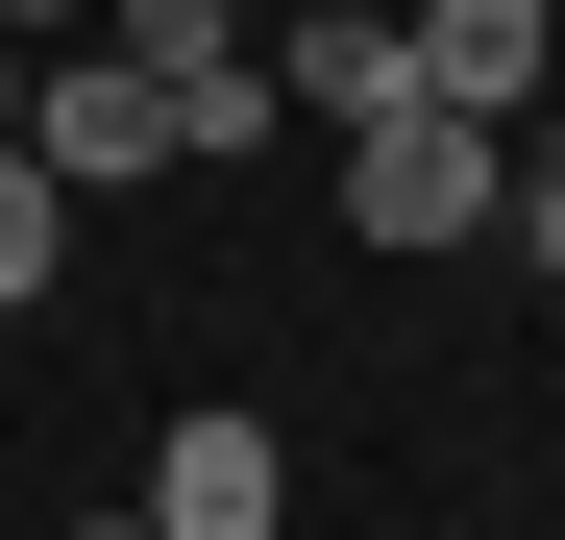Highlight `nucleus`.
I'll list each match as a JSON object with an SVG mask.
<instances>
[{"mask_svg":"<svg viewBox=\"0 0 565 540\" xmlns=\"http://www.w3.org/2000/svg\"><path fill=\"white\" fill-rule=\"evenodd\" d=\"M516 246H541V270H565V148H516Z\"/></svg>","mask_w":565,"mask_h":540,"instance_id":"7","label":"nucleus"},{"mask_svg":"<svg viewBox=\"0 0 565 540\" xmlns=\"http://www.w3.org/2000/svg\"><path fill=\"white\" fill-rule=\"evenodd\" d=\"M148 540H296V442H270L246 393H198L148 442Z\"/></svg>","mask_w":565,"mask_h":540,"instance_id":"2","label":"nucleus"},{"mask_svg":"<svg viewBox=\"0 0 565 540\" xmlns=\"http://www.w3.org/2000/svg\"><path fill=\"white\" fill-rule=\"evenodd\" d=\"M0 148H25V50H0Z\"/></svg>","mask_w":565,"mask_h":540,"instance_id":"8","label":"nucleus"},{"mask_svg":"<svg viewBox=\"0 0 565 540\" xmlns=\"http://www.w3.org/2000/svg\"><path fill=\"white\" fill-rule=\"evenodd\" d=\"M344 222H369V246H467V222H516V123H467V99H369V123H344Z\"/></svg>","mask_w":565,"mask_h":540,"instance_id":"1","label":"nucleus"},{"mask_svg":"<svg viewBox=\"0 0 565 540\" xmlns=\"http://www.w3.org/2000/svg\"><path fill=\"white\" fill-rule=\"evenodd\" d=\"M25 148H50V197H124V172H172V99L124 50H25Z\"/></svg>","mask_w":565,"mask_h":540,"instance_id":"3","label":"nucleus"},{"mask_svg":"<svg viewBox=\"0 0 565 540\" xmlns=\"http://www.w3.org/2000/svg\"><path fill=\"white\" fill-rule=\"evenodd\" d=\"M394 50H418V99H467V123H516V99H541V50H565V0H418Z\"/></svg>","mask_w":565,"mask_h":540,"instance_id":"4","label":"nucleus"},{"mask_svg":"<svg viewBox=\"0 0 565 540\" xmlns=\"http://www.w3.org/2000/svg\"><path fill=\"white\" fill-rule=\"evenodd\" d=\"M50 270H74V197H50V148H0V320H25Z\"/></svg>","mask_w":565,"mask_h":540,"instance_id":"6","label":"nucleus"},{"mask_svg":"<svg viewBox=\"0 0 565 540\" xmlns=\"http://www.w3.org/2000/svg\"><path fill=\"white\" fill-rule=\"evenodd\" d=\"M270 99H296V123H369V99H418V50L344 0V25H296V50H270Z\"/></svg>","mask_w":565,"mask_h":540,"instance_id":"5","label":"nucleus"},{"mask_svg":"<svg viewBox=\"0 0 565 540\" xmlns=\"http://www.w3.org/2000/svg\"><path fill=\"white\" fill-rule=\"evenodd\" d=\"M74 540H148V516H74Z\"/></svg>","mask_w":565,"mask_h":540,"instance_id":"9","label":"nucleus"}]
</instances>
